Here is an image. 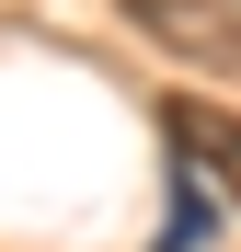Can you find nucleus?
<instances>
[{
    "label": "nucleus",
    "instance_id": "obj_3",
    "mask_svg": "<svg viewBox=\"0 0 241 252\" xmlns=\"http://www.w3.org/2000/svg\"><path fill=\"white\" fill-rule=\"evenodd\" d=\"M207 229H218V206H207V184H184V195H172V218H161V252H195Z\"/></svg>",
    "mask_w": 241,
    "mask_h": 252
},
{
    "label": "nucleus",
    "instance_id": "obj_1",
    "mask_svg": "<svg viewBox=\"0 0 241 252\" xmlns=\"http://www.w3.org/2000/svg\"><path fill=\"white\" fill-rule=\"evenodd\" d=\"M149 46H172L184 69H218V80H241V0H115Z\"/></svg>",
    "mask_w": 241,
    "mask_h": 252
},
{
    "label": "nucleus",
    "instance_id": "obj_2",
    "mask_svg": "<svg viewBox=\"0 0 241 252\" xmlns=\"http://www.w3.org/2000/svg\"><path fill=\"white\" fill-rule=\"evenodd\" d=\"M172 149L207 172V195L241 206V115H218V103H172Z\"/></svg>",
    "mask_w": 241,
    "mask_h": 252
}]
</instances>
